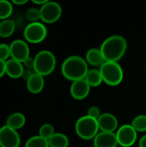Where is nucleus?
I'll return each mask as SVG.
<instances>
[{"mask_svg": "<svg viewBox=\"0 0 146 147\" xmlns=\"http://www.w3.org/2000/svg\"><path fill=\"white\" fill-rule=\"evenodd\" d=\"M100 49L105 61L118 62L126 52L127 41L122 35L114 34L103 40Z\"/></svg>", "mask_w": 146, "mask_h": 147, "instance_id": "1", "label": "nucleus"}, {"mask_svg": "<svg viewBox=\"0 0 146 147\" xmlns=\"http://www.w3.org/2000/svg\"><path fill=\"white\" fill-rule=\"evenodd\" d=\"M89 65L85 59L79 55H71L66 58L61 65V73L71 82L83 79L88 72Z\"/></svg>", "mask_w": 146, "mask_h": 147, "instance_id": "2", "label": "nucleus"}, {"mask_svg": "<svg viewBox=\"0 0 146 147\" xmlns=\"http://www.w3.org/2000/svg\"><path fill=\"white\" fill-rule=\"evenodd\" d=\"M75 132L77 135L83 140H94L100 132L97 120L89 116L83 115L80 117L75 124Z\"/></svg>", "mask_w": 146, "mask_h": 147, "instance_id": "3", "label": "nucleus"}, {"mask_svg": "<svg viewBox=\"0 0 146 147\" xmlns=\"http://www.w3.org/2000/svg\"><path fill=\"white\" fill-rule=\"evenodd\" d=\"M34 70L35 73L46 77L50 75L56 67V58L55 55L48 51L42 50L39 52L34 58Z\"/></svg>", "mask_w": 146, "mask_h": 147, "instance_id": "4", "label": "nucleus"}, {"mask_svg": "<svg viewBox=\"0 0 146 147\" xmlns=\"http://www.w3.org/2000/svg\"><path fill=\"white\" fill-rule=\"evenodd\" d=\"M99 70L102 76L103 83L109 86H117L123 81L124 71L118 62L105 61Z\"/></svg>", "mask_w": 146, "mask_h": 147, "instance_id": "5", "label": "nucleus"}, {"mask_svg": "<svg viewBox=\"0 0 146 147\" xmlns=\"http://www.w3.org/2000/svg\"><path fill=\"white\" fill-rule=\"evenodd\" d=\"M23 35L26 41L32 44H37L42 42L46 39L47 29L46 26L40 22H31L25 28Z\"/></svg>", "mask_w": 146, "mask_h": 147, "instance_id": "6", "label": "nucleus"}, {"mask_svg": "<svg viewBox=\"0 0 146 147\" xmlns=\"http://www.w3.org/2000/svg\"><path fill=\"white\" fill-rule=\"evenodd\" d=\"M40 20L45 23H54L59 20L62 16L61 6L52 1H48L40 8Z\"/></svg>", "mask_w": 146, "mask_h": 147, "instance_id": "7", "label": "nucleus"}, {"mask_svg": "<svg viewBox=\"0 0 146 147\" xmlns=\"http://www.w3.org/2000/svg\"><path fill=\"white\" fill-rule=\"evenodd\" d=\"M115 134L118 145L121 147L133 146L137 141L138 133L131 124H125L120 127Z\"/></svg>", "mask_w": 146, "mask_h": 147, "instance_id": "8", "label": "nucleus"}, {"mask_svg": "<svg viewBox=\"0 0 146 147\" xmlns=\"http://www.w3.org/2000/svg\"><path fill=\"white\" fill-rule=\"evenodd\" d=\"M21 138L16 130L4 125L0 127V147H19Z\"/></svg>", "mask_w": 146, "mask_h": 147, "instance_id": "9", "label": "nucleus"}, {"mask_svg": "<svg viewBox=\"0 0 146 147\" xmlns=\"http://www.w3.org/2000/svg\"><path fill=\"white\" fill-rule=\"evenodd\" d=\"M11 59L23 63L29 56V47L28 43L22 40H15L9 45Z\"/></svg>", "mask_w": 146, "mask_h": 147, "instance_id": "10", "label": "nucleus"}, {"mask_svg": "<svg viewBox=\"0 0 146 147\" xmlns=\"http://www.w3.org/2000/svg\"><path fill=\"white\" fill-rule=\"evenodd\" d=\"M90 88L91 87L83 78L71 83L70 88V93L73 99L77 101H81L85 99L89 96L90 92Z\"/></svg>", "mask_w": 146, "mask_h": 147, "instance_id": "11", "label": "nucleus"}, {"mask_svg": "<svg viewBox=\"0 0 146 147\" xmlns=\"http://www.w3.org/2000/svg\"><path fill=\"white\" fill-rule=\"evenodd\" d=\"M99 129L101 132L114 133L118 130L119 121L115 115L111 113L102 114L97 120Z\"/></svg>", "mask_w": 146, "mask_h": 147, "instance_id": "12", "label": "nucleus"}, {"mask_svg": "<svg viewBox=\"0 0 146 147\" xmlns=\"http://www.w3.org/2000/svg\"><path fill=\"white\" fill-rule=\"evenodd\" d=\"M94 140V146L96 147H116L118 145L115 133L99 132Z\"/></svg>", "mask_w": 146, "mask_h": 147, "instance_id": "13", "label": "nucleus"}, {"mask_svg": "<svg viewBox=\"0 0 146 147\" xmlns=\"http://www.w3.org/2000/svg\"><path fill=\"white\" fill-rule=\"evenodd\" d=\"M85 60L88 65L92 66H102L105 63L104 57L101 52L100 48H90L87 51L85 55Z\"/></svg>", "mask_w": 146, "mask_h": 147, "instance_id": "14", "label": "nucleus"}, {"mask_svg": "<svg viewBox=\"0 0 146 147\" xmlns=\"http://www.w3.org/2000/svg\"><path fill=\"white\" fill-rule=\"evenodd\" d=\"M24 71L22 63L10 59L6 61V74L11 78H22Z\"/></svg>", "mask_w": 146, "mask_h": 147, "instance_id": "15", "label": "nucleus"}, {"mask_svg": "<svg viewBox=\"0 0 146 147\" xmlns=\"http://www.w3.org/2000/svg\"><path fill=\"white\" fill-rule=\"evenodd\" d=\"M45 86L44 77L34 73L28 81H27V88L28 91L32 94H38L41 92Z\"/></svg>", "mask_w": 146, "mask_h": 147, "instance_id": "16", "label": "nucleus"}, {"mask_svg": "<svg viewBox=\"0 0 146 147\" xmlns=\"http://www.w3.org/2000/svg\"><path fill=\"white\" fill-rule=\"evenodd\" d=\"M26 123V117L22 113H13L6 120V126L11 127L14 130H18L24 127Z\"/></svg>", "mask_w": 146, "mask_h": 147, "instance_id": "17", "label": "nucleus"}, {"mask_svg": "<svg viewBox=\"0 0 146 147\" xmlns=\"http://www.w3.org/2000/svg\"><path fill=\"white\" fill-rule=\"evenodd\" d=\"M84 79L90 87H97L103 83L102 76L99 69H90L88 71Z\"/></svg>", "mask_w": 146, "mask_h": 147, "instance_id": "18", "label": "nucleus"}, {"mask_svg": "<svg viewBox=\"0 0 146 147\" xmlns=\"http://www.w3.org/2000/svg\"><path fill=\"white\" fill-rule=\"evenodd\" d=\"M49 147H68L70 141L68 137L62 133H55L49 140Z\"/></svg>", "mask_w": 146, "mask_h": 147, "instance_id": "19", "label": "nucleus"}, {"mask_svg": "<svg viewBox=\"0 0 146 147\" xmlns=\"http://www.w3.org/2000/svg\"><path fill=\"white\" fill-rule=\"evenodd\" d=\"M15 28V22L9 19L3 20L0 22V37L8 38L11 36Z\"/></svg>", "mask_w": 146, "mask_h": 147, "instance_id": "20", "label": "nucleus"}, {"mask_svg": "<svg viewBox=\"0 0 146 147\" xmlns=\"http://www.w3.org/2000/svg\"><path fill=\"white\" fill-rule=\"evenodd\" d=\"M132 127L135 129L137 133H145L146 132V115H139L133 120L131 123Z\"/></svg>", "mask_w": 146, "mask_h": 147, "instance_id": "21", "label": "nucleus"}, {"mask_svg": "<svg viewBox=\"0 0 146 147\" xmlns=\"http://www.w3.org/2000/svg\"><path fill=\"white\" fill-rule=\"evenodd\" d=\"M25 147H49L48 140L40 137V135H35L30 137L26 144Z\"/></svg>", "mask_w": 146, "mask_h": 147, "instance_id": "22", "label": "nucleus"}, {"mask_svg": "<svg viewBox=\"0 0 146 147\" xmlns=\"http://www.w3.org/2000/svg\"><path fill=\"white\" fill-rule=\"evenodd\" d=\"M13 12L12 3L7 0H0V20H6Z\"/></svg>", "mask_w": 146, "mask_h": 147, "instance_id": "23", "label": "nucleus"}, {"mask_svg": "<svg viewBox=\"0 0 146 147\" xmlns=\"http://www.w3.org/2000/svg\"><path fill=\"white\" fill-rule=\"evenodd\" d=\"M55 134V130L52 125L49 123L43 124L39 129V135L46 140H49Z\"/></svg>", "mask_w": 146, "mask_h": 147, "instance_id": "24", "label": "nucleus"}, {"mask_svg": "<svg viewBox=\"0 0 146 147\" xmlns=\"http://www.w3.org/2000/svg\"><path fill=\"white\" fill-rule=\"evenodd\" d=\"M26 19L31 22H37L40 20V11L37 8H29L25 13Z\"/></svg>", "mask_w": 146, "mask_h": 147, "instance_id": "25", "label": "nucleus"}, {"mask_svg": "<svg viewBox=\"0 0 146 147\" xmlns=\"http://www.w3.org/2000/svg\"><path fill=\"white\" fill-rule=\"evenodd\" d=\"M10 56V49L9 46L7 44H0V59L6 61L7 59Z\"/></svg>", "mask_w": 146, "mask_h": 147, "instance_id": "26", "label": "nucleus"}, {"mask_svg": "<svg viewBox=\"0 0 146 147\" xmlns=\"http://www.w3.org/2000/svg\"><path fill=\"white\" fill-rule=\"evenodd\" d=\"M101 110L99 109V107L97 106H91L89 109H88V112H87V115L96 119V120H98V118L101 116Z\"/></svg>", "mask_w": 146, "mask_h": 147, "instance_id": "27", "label": "nucleus"}, {"mask_svg": "<svg viewBox=\"0 0 146 147\" xmlns=\"http://www.w3.org/2000/svg\"><path fill=\"white\" fill-rule=\"evenodd\" d=\"M23 66L26 67V69H32L34 70V60L33 58L28 57L23 63H22Z\"/></svg>", "mask_w": 146, "mask_h": 147, "instance_id": "28", "label": "nucleus"}, {"mask_svg": "<svg viewBox=\"0 0 146 147\" xmlns=\"http://www.w3.org/2000/svg\"><path fill=\"white\" fill-rule=\"evenodd\" d=\"M34 73H35L34 70H32V69H24L22 78L23 79H25L26 81H28Z\"/></svg>", "mask_w": 146, "mask_h": 147, "instance_id": "29", "label": "nucleus"}, {"mask_svg": "<svg viewBox=\"0 0 146 147\" xmlns=\"http://www.w3.org/2000/svg\"><path fill=\"white\" fill-rule=\"evenodd\" d=\"M6 74V61L0 59V78Z\"/></svg>", "mask_w": 146, "mask_h": 147, "instance_id": "30", "label": "nucleus"}, {"mask_svg": "<svg viewBox=\"0 0 146 147\" xmlns=\"http://www.w3.org/2000/svg\"><path fill=\"white\" fill-rule=\"evenodd\" d=\"M139 147H146V134L142 136L139 140Z\"/></svg>", "mask_w": 146, "mask_h": 147, "instance_id": "31", "label": "nucleus"}, {"mask_svg": "<svg viewBox=\"0 0 146 147\" xmlns=\"http://www.w3.org/2000/svg\"><path fill=\"white\" fill-rule=\"evenodd\" d=\"M11 3L15 5H23L28 3V0H12Z\"/></svg>", "mask_w": 146, "mask_h": 147, "instance_id": "32", "label": "nucleus"}, {"mask_svg": "<svg viewBox=\"0 0 146 147\" xmlns=\"http://www.w3.org/2000/svg\"><path fill=\"white\" fill-rule=\"evenodd\" d=\"M34 4H36V5H40V6H42V5H44L46 3H47L48 1L47 0H33L32 1Z\"/></svg>", "mask_w": 146, "mask_h": 147, "instance_id": "33", "label": "nucleus"}, {"mask_svg": "<svg viewBox=\"0 0 146 147\" xmlns=\"http://www.w3.org/2000/svg\"><path fill=\"white\" fill-rule=\"evenodd\" d=\"M90 147H96V146H90Z\"/></svg>", "mask_w": 146, "mask_h": 147, "instance_id": "34", "label": "nucleus"}]
</instances>
